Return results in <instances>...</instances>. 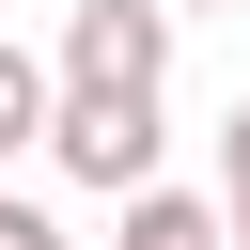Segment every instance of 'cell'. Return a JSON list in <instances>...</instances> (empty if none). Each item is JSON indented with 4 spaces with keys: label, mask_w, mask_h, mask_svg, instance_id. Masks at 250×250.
I'll list each match as a JSON object with an SVG mask.
<instances>
[{
    "label": "cell",
    "mask_w": 250,
    "mask_h": 250,
    "mask_svg": "<svg viewBox=\"0 0 250 250\" xmlns=\"http://www.w3.org/2000/svg\"><path fill=\"white\" fill-rule=\"evenodd\" d=\"M156 156H172L156 94H62V109H47V172H62V188H109V203H141V188H156Z\"/></svg>",
    "instance_id": "cell-1"
},
{
    "label": "cell",
    "mask_w": 250,
    "mask_h": 250,
    "mask_svg": "<svg viewBox=\"0 0 250 250\" xmlns=\"http://www.w3.org/2000/svg\"><path fill=\"white\" fill-rule=\"evenodd\" d=\"M125 250H219V203H188V188H141V203H125Z\"/></svg>",
    "instance_id": "cell-4"
},
{
    "label": "cell",
    "mask_w": 250,
    "mask_h": 250,
    "mask_svg": "<svg viewBox=\"0 0 250 250\" xmlns=\"http://www.w3.org/2000/svg\"><path fill=\"white\" fill-rule=\"evenodd\" d=\"M0 250H62V219H47V203H16V188H0Z\"/></svg>",
    "instance_id": "cell-5"
},
{
    "label": "cell",
    "mask_w": 250,
    "mask_h": 250,
    "mask_svg": "<svg viewBox=\"0 0 250 250\" xmlns=\"http://www.w3.org/2000/svg\"><path fill=\"white\" fill-rule=\"evenodd\" d=\"M219 203H250V94H234V125H219Z\"/></svg>",
    "instance_id": "cell-6"
},
{
    "label": "cell",
    "mask_w": 250,
    "mask_h": 250,
    "mask_svg": "<svg viewBox=\"0 0 250 250\" xmlns=\"http://www.w3.org/2000/svg\"><path fill=\"white\" fill-rule=\"evenodd\" d=\"M47 78H62V94H156V78H172V16H156V0H78L62 47H47Z\"/></svg>",
    "instance_id": "cell-2"
},
{
    "label": "cell",
    "mask_w": 250,
    "mask_h": 250,
    "mask_svg": "<svg viewBox=\"0 0 250 250\" xmlns=\"http://www.w3.org/2000/svg\"><path fill=\"white\" fill-rule=\"evenodd\" d=\"M47 109H62L47 47H16V31H0V156H31V141H47Z\"/></svg>",
    "instance_id": "cell-3"
},
{
    "label": "cell",
    "mask_w": 250,
    "mask_h": 250,
    "mask_svg": "<svg viewBox=\"0 0 250 250\" xmlns=\"http://www.w3.org/2000/svg\"><path fill=\"white\" fill-rule=\"evenodd\" d=\"M219 250H250V203H219Z\"/></svg>",
    "instance_id": "cell-7"
}]
</instances>
